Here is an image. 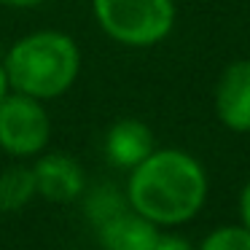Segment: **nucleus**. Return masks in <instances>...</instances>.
Wrapping results in <instances>:
<instances>
[{
    "label": "nucleus",
    "instance_id": "4468645a",
    "mask_svg": "<svg viewBox=\"0 0 250 250\" xmlns=\"http://www.w3.org/2000/svg\"><path fill=\"white\" fill-rule=\"evenodd\" d=\"M3 6H11V8H35L41 6L43 0H0Z\"/></svg>",
    "mask_w": 250,
    "mask_h": 250
},
{
    "label": "nucleus",
    "instance_id": "1a4fd4ad",
    "mask_svg": "<svg viewBox=\"0 0 250 250\" xmlns=\"http://www.w3.org/2000/svg\"><path fill=\"white\" fill-rule=\"evenodd\" d=\"M35 196L33 167H8L0 172V210H22Z\"/></svg>",
    "mask_w": 250,
    "mask_h": 250
},
{
    "label": "nucleus",
    "instance_id": "9b49d317",
    "mask_svg": "<svg viewBox=\"0 0 250 250\" xmlns=\"http://www.w3.org/2000/svg\"><path fill=\"white\" fill-rule=\"evenodd\" d=\"M196 250H250V231L239 226H218L202 239Z\"/></svg>",
    "mask_w": 250,
    "mask_h": 250
},
{
    "label": "nucleus",
    "instance_id": "39448f33",
    "mask_svg": "<svg viewBox=\"0 0 250 250\" xmlns=\"http://www.w3.org/2000/svg\"><path fill=\"white\" fill-rule=\"evenodd\" d=\"M215 113L226 129L250 132V60H234L215 83Z\"/></svg>",
    "mask_w": 250,
    "mask_h": 250
},
{
    "label": "nucleus",
    "instance_id": "f8f14e48",
    "mask_svg": "<svg viewBox=\"0 0 250 250\" xmlns=\"http://www.w3.org/2000/svg\"><path fill=\"white\" fill-rule=\"evenodd\" d=\"M151 250H191V245L186 242L183 237H175V234H162Z\"/></svg>",
    "mask_w": 250,
    "mask_h": 250
},
{
    "label": "nucleus",
    "instance_id": "7ed1b4c3",
    "mask_svg": "<svg viewBox=\"0 0 250 250\" xmlns=\"http://www.w3.org/2000/svg\"><path fill=\"white\" fill-rule=\"evenodd\" d=\"M92 8L108 38L135 49L162 43L175 27L172 0H92Z\"/></svg>",
    "mask_w": 250,
    "mask_h": 250
},
{
    "label": "nucleus",
    "instance_id": "f257e3e1",
    "mask_svg": "<svg viewBox=\"0 0 250 250\" xmlns=\"http://www.w3.org/2000/svg\"><path fill=\"white\" fill-rule=\"evenodd\" d=\"M207 172L196 156L180 148H153L126 183V202L135 212L162 226H183L205 207Z\"/></svg>",
    "mask_w": 250,
    "mask_h": 250
},
{
    "label": "nucleus",
    "instance_id": "20e7f679",
    "mask_svg": "<svg viewBox=\"0 0 250 250\" xmlns=\"http://www.w3.org/2000/svg\"><path fill=\"white\" fill-rule=\"evenodd\" d=\"M51 121L41 100L6 94L0 100V148L11 156H35L49 146Z\"/></svg>",
    "mask_w": 250,
    "mask_h": 250
},
{
    "label": "nucleus",
    "instance_id": "0eeeda50",
    "mask_svg": "<svg viewBox=\"0 0 250 250\" xmlns=\"http://www.w3.org/2000/svg\"><path fill=\"white\" fill-rule=\"evenodd\" d=\"M159 237L162 231L156 223L143 218L132 207L97 226V239L103 250H151Z\"/></svg>",
    "mask_w": 250,
    "mask_h": 250
},
{
    "label": "nucleus",
    "instance_id": "9d476101",
    "mask_svg": "<svg viewBox=\"0 0 250 250\" xmlns=\"http://www.w3.org/2000/svg\"><path fill=\"white\" fill-rule=\"evenodd\" d=\"M126 207H129L126 194H121L119 188H113V186H100V188H94L92 196L86 199V215L92 218L94 226H100L103 221L124 212Z\"/></svg>",
    "mask_w": 250,
    "mask_h": 250
},
{
    "label": "nucleus",
    "instance_id": "2eb2a0df",
    "mask_svg": "<svg viewBox=\"0 0 250 250\" xmlns=\"http://www.w3.org/2000/svg\"><path fill=\"white\" fill-rule=\"evenodd\" d=\"M8 94V76H6V67L0 65V100Z\"/></svg>",
    "mask_w": 250,
    "mask_h": 250
},
{
    "label": "nucleus",
    "instance_id": "ddd939ff",
    "mask_svg": "<svg viewBox=\"0 0 250 250\" xmlns=\"http://www.w3.org/2000/svg\"><path fill=\"white\" fill-rule=\"evenodd\" d=\"M239 221H242V226L250 231V180L242 186V191H239Z\"/></svg>",
    "mask_w": 250,
    "mask_h": 250
},
{
    "label": "nucleus",
    "instance_id": "6e6552de",
    "mask_svg": "<svg viewBox=\"0 0 250 250\" xmlns=\"http://www.w3.org/2000/svg\"><path fill=\"white\" fill-rule=\"evenodd\" d=\"M153 132L137 119H121L105 135V156L121 169H132L153 151Z\"/></svg>",
    "mask_w": 250,
    "mask_h": 250
},
{
    "label": "nucleus",
    "instance_id": "f03ea898",
    "mask_svg": "<svg viewBox=\"0 0 250 250\" xmlns=\"http://www.w3.org/2000/svg\"><path fill=\"white\" fill-rule=\"evenodd\" d=\"M6 76L14 92L35 100H54L76 83L81 70V51L76 41L57 30H38L8 49Z\"/></svg>",
    "mask_w": 250,
    "mask_h": 250
},
{
    "label": "nucleus",
    "instance_id": "423d86ee",
    "mask_svg": "<svg viewBox=\"0 0 250 250\" xmlns=\"http://www.w3.org/2000/svg\"><path fill=\"white\" fill-rule=\"evenodd\" d=\"M35 175V194L43 199L65 205L83 194V169L67 153H46L33 164Z\"/></svg>",
    "mask_w": 250,
    "mask_h": 250
}]
</instances>
